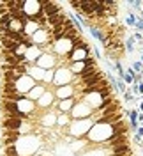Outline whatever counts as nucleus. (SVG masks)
<instances>
[{"mask_svg": "<svg viewBox=\"0 0 143 156\" xmlns=\"http://www.w3.org/2000/svg\"><path fill=\"white\" fill-rule=\"evenodd\" d=\"M115 136V131H113V126L111 124H106V122H97L94 124V128L88 131V138L92 142H110L111 138Z\"/></svg>", "mask_w": 143, "mask_h": 156, "instance_id": "f257e3e1", "label": "nucleus"}, {"mask_svg": "<svg viewBox=\"0 0 143 156\" xmlns=\"http://www.w3.org/2000/svg\"><path fill=\"white\" fill-rule=\"evenodd\" d=\"M94 128V121L92 119H81V121H73L69 124V133L74 136H83L88 135V131Z\"/></svg>", "mask_w": 143, "mask_h": 156, "instance_id": "f03ea898", "label": "nucleus"}, {"mask_svg": "<svg viewBox=\"0 0 143 156\" xmlns=\"http://www.w3.org/2000/svg\"><path fill=\"white\" fill-rule=\"evenodd\" d=\"M53 41V36H51V32L46 29H41L37 30L34 36H32V44H36V46H39L41 50H44Z\"/></svg>", "mask_w": 143, "mask_h": 156, "instance_id": "7ed1b4c3", "label": "nucleus"}, {"mask_svg": "<svg viewBox=\"0 0 143 156\" xmlns=\"http://www.w3.org/2000/svg\"><path fill=\"white\" fill-rule=\"evenodd\" d=\"M73 71L69 68H66V66H62V68H58L57 71H55V87H64V85H69V82L73 80Z\"/></svg>", "mask_w": 143, "mask_h": 156, "instance_id": "20e7f679", "label": "nucleus"}, {"mask_svg": "<svg viewBox=\"0 0 143 156\" xmlns=\"http://www.w3.org/2000/svg\"><path fill=\"white\" fill-rule=\"evenodd\" d=\"M90 114H92V108L87 105L85 101H80L74 105V108L71 110V117L74 121H81V119H90Z\"/></svg>", "mask_w": 143, "mask_h": 156, "instance_id": "39448f33", "label": "nucleus"}, {"mask_svg": "<svg viewBox=\"0 0 143 156\" xmlns=\"http://www.w3.org/2000/svg\"><path fill=\"white\" fill-rule=\"evenodd\" d=\"M51 48H53V51L57 55H67L69 51L74 50V44H73V41L69 37H62V39H58V41H55L51 44Z\"/></svg>", "mask_w": 143, "mask_h": 156, "instance_id": "423d86ee", "label": "nucleus"}, {"mask_svg": "<svg viewBox=\"0 0 143 156\" xmlns=\"http://www.w3.org/2000/svg\"><path fill=\"white\" fill-rule=\"evenodd\" d=\"M14 85H16V90H18L19 94H23V96H27L30 90L36 87V83H34V78L30 76V75H23V76L19 78L16 83H14Z\"/></svg>", "mask_w": 143, "mask_h": 156, "instance_id": "0eeeda50", "label": "nucleus"}, {"mask_svg": "<svg viewBox=\"0 0 143 156\" xmlns=\"http://www.w3.org/2000/svg\"><path fill=\"white\" fill-rule=\"evenodd\" d=\"M88 50H90V46H88V48L76 46V48L71 51V55H69V64H73V62H85V60H88V58H90Z\"/></svg>", "mask_w": 143, "mask_h": 156, "instance_id": "6e6552de", "label": "nucleus"}, {"mask_svg": "<svg viewBox=\"0 0 143 156\" xmlns=\"http://www.w3.org/2000/svg\"><path fill=\"white\" fill-rule=\"evenodd\" d=\"M16 105H18V110L23 114V115H29V117L32 115V112L36 110V103H34L32 99H29V98H23V99L18 101Z\"/></svg>", "mask_w": 143, "mask_h": 156, "instance_id": "1a4fd4ad", "label": "nucleus"}, {"mask_svg": "<svg viewBox=\"0 0 143 156\" xmlns=\"http://www.w3.org/2000/svg\"><path fill=\"white\" fill-rule=\"evenodd\" d=\"M41 57H43V50L39 48V46H36V44L29 46L27 53H25V60H27V62H30V64H36Z\"/></svg>", "mask_w": 143, "mask_h": 156, "instance_id": "9d476101", "label": "nucleus"}, {"mask_svg": "<svg viewBox=\"0 0 143 156\" xmlns=\"http://www.w3.org/2000/svg\"><path fill=\"white\" fill-rule=\"evenodd\" d=\"M55 62H57V57H55V55L43 53V57L37 60V66H39V68H43L44 71H48L49 68H53V66H55Z\"/></svg>", "mask_w": 143, "mask_h": 156, "instance_id": "9b49d317", "label": "nucleus"}, {"mask_svg": "<svg viewBox=\"0 0 143 156\" xmlns=\"http://www.w3.org/2000/svg\"><path fill=\"white\" fill-rule=\"evenodd\" d=\"M73 94H74V87H73V85L57 87V92H55V96L58 98V101H62V99H71Z\"/></svg>", "mask_w": 143, "mask_h": 156, "instance_id": "f8f14e48", "label": "nucleus"}, {"mask_svg": "<svg viewBox=\"0 0 143 156\" xmlns=\"http://www.w3.org/2000/svg\"><path fill=\"white\" fill-rule=\"evenodd\" d=\"M29 75L34 78V80H44V75H46V71H44L43 68H39L37 64H34V66L29 69Z\"/></svg>", "mask_w": 143, "mask_h": 156, "instance_id": "ddd939ff", "label": "nucleus"}, {"mask_svg": "<svg viewBox=\"0 0 143 156\" xmlns=\"http://www.w3.org/2000/svg\"><path fill=\"white\" fill-rule=\"evenodd\" d=\"M44 92H46V87H44V85H36V87H34L29 94H27V98H29V99H32V101H36V99H39V98L43 96Z\"/></svg>", "mask_w": 143, "mask_h": 156, "instance_id": "4468645a", "label": "nucleus"}, {"mask_svg": "<svg viewBox=\"0 0 143 156\" xmlns=\"http://www.w3.org/2000/svg\"><path fill=\"white\" fill-rule=\"evenodd\" d=\"M57 105L62 112H69V114H71V110L76 105V99H73V98H71V99H62V101H58Z\"/></svg>", "mask_w": 143, "mask_h": 156, "instance_id": "2eb2a0df", "label": "nucleus"}, {"mask_svg": "<svg viewBox=\"0 0 143 156\" xmlns=\"http://www.w3.org/2000/svg\"><path fill=\"white\" fill-rule=\"evenodd\" d=\"M51 103H53V94H51V92H48V90L37 99V105H39V107H43V108L49 107Z\"/></svg>", "mask_w": 143, "mask_h": 156, "instance_id": "dca6fc26", "label": "nucleus"}, {"mask_svg": "<svg viewBox=\"0 0 143 156\" xmlns=\"http://www.w3.org/2000/svg\"><path fill=\"white\" fill-rule=\"evenodd\" d=\"M57 119H58V117H55L53 114H44V115H43V124L48 128V126H51V124H55V122H57Z\"/></svg>", "mask_w": 143, "mask_h": 156, "instance_id": "f3484780", "label": "nucleus"}, {"mask_svg": "<svg viewBox=\"0 0 143 156\" xmlns=\"http://www.w3.org/2000/svg\"><path fill=\"white\" fill-rule=\"evenodd\" d=\"M131 68H133L134 71L138 73V75H143V62H141V60H134Z\"/></svg>", "mask_w": 143, "mask_h": 156, "instance_id": "a211bd4d", "label": "nucleus"}, {"mask_svg": "<svg viewBox=\"0 0 143 156\" xmlns=\"http://www.w3.org/2000/svg\"><path fill=\"white\" fill-rule=\"evenodd\" d=\"M44 82H49V83L55 82V71H53V69H48L46 71V75H44Z\"/></svg>", "mask_w": 143, "mask_h": 156, "instance_id": "6ab92c4d", "label": "nucleus"}, {"mask_svg": "<svg viewBox=\"0 0 143 156\" xmlns=\"http://www.w3.org/2000/svg\"><path fill=\"white\" fill-rule=\"evenodd\" d=\"M125 85H127V83H125L124 80L117 78V89H118V90H120L122 94H125V92H127V87H125Z\"/></svg>", "mask_w": 143, "mask_h": 156, "instance_id": "aec40b11", "label": "nucleus"}, {"mask_svg": "<svg viewBox=\"0 0 143 156\" xmlns=\"http://www.w3.org/2000/svg\"><path fill=\"white\" fill-rule=\"evenodd\" d=\"M134 43H136V39H134V36H133V37H129L127 41H125V50H127L129 53H131V51L134 50Z\"/></svg>", "mask_w": 143, "mask_h": 156, "instance_id": "412c9836", "label": "nucleus"}, {"mask_svg": "<svg viewBox=\"0 0 143 156\" xmlns=\"http://www.w3.org/2000/svg\"><path fill=\"white\" fill-rule=\"evenodd\" d=\"M57 122H58V126H67L69 124V115H58Z\"/></svg>", "mask_w": 143, "mask_h": 156, "instance_id": "4be33fe9", "label": "nucleus"}, {"mask_svg": "<svg viewBox=\"0 0 143 156\" xmlns=\"http://www.w3.org/2000/svg\"><path fill=\"white\" fill-rule=\"evenodd\" d=\"M129 5H131V7H133V9H141L143 7V2H140V0H131V2H129Z\"/></svg>", "mask_w": 143, "mask_h": 156, "instance_id": "5701e85b", "label": "nucleus"}, {"mask_svg": "<svg viewBox=\"0 0 143 156\" xmlns=\"http://www.w3.org/2000/svg\"><path fill=\"white\" fill-rule=\"evenodd\" d=\"M120 80H124V82L127 83V85H134V78L131 76V75H127V73H125L124 78H120Z\"/></svg>", "mask_w": 143, "mask_h": 156, "instance_id": "b1692460", "label": "nucleus"}, {"mask_svg": "<svg viewBox=\"0 0 143 156\" xmlns=\"http://www.w3.org/2000/svg\"><path fill=\"white\" fill-rule=\"evenodd\" d=\"M134 29H136V32H143V20H141V18L136 20V25H134Z\"/></svg>", "mask_w": 143, "mask_h": 156, "instance_id": "393cba45", "label": "nucleus"}, {"mask_svg": "<svg viewBox=\"0 0 143 156\" xmlns=\"http://www.w3.org/2000/svg\"><path fill=\"white\" fill-rule=\"evenodd\" d=\"M133 96H134L133 92H131V90H127V92L124 94V99H125V101H133Z\"/></svg>", "mask_w": 143, "mask_h": 156, "instance_id": "a878e982", "label": "nucleus"}, {"mask_svg": "<svg viewBox=\"0 0 143 156\" xmlns=\"http://www.w3.org/2000/svg\"><path fill=\"white\" fill-rule=\"evenodd\" d=\"M92 51H94L95 58H101V51H99V48H97V46H92Z\"/></svg>", "mask_w": 143, "mask_h": 156, "instance_id": "bb28decb", "label": "nucleus"}, {"mask_svg": "<svg viewBox=\"0 0 143 156\" xmlns=\"http://www.w3.org/2000/svg\"><path fill=\"white\" fill-rule=\"evenodd\" d=\"M136 135H138V136H141V138H143V126H140V128H138V131H136Z\"/></svg>", "mask_w": 143, "mask_h": 156, "instance_id": "cd10ccee", "label": "nucleus"}, {"mask_svg": "<svg viewBox=\"0 0 143 156\" xmlns=\"http://www.w3.org/2000/svg\"><path fill=\"white\" fill-rule=\"evenodd\" d=\"M140 112H141V114H143V103H141V105H140Z\"/></svg>", "mask_w": 143, "mask_h": 156, "instance_id": "c85d7f7f", "label": "nucleus"}, {"mask_svg": "<svg viewBox=\"0 0 143 156\" xmlns=\"http://www.w3.org/2000/svg\"><path fill=\"white\" fill-rule=\"evenodd\" d=\"M141 62H143V53H141Z\"/></svg>", "mask_w": 143, "mask_h": 156, "instance_id": "c756f323", "label": "nucleus"}]
</instances>
